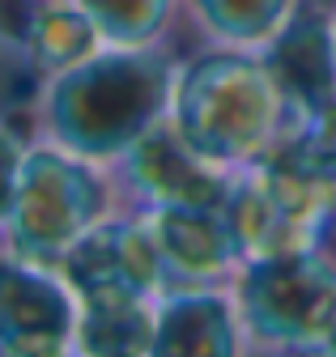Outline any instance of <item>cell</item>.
<instances>
[{
    "label": "cell",
    "mask_w": 336,
    "mask_h": 357,
    "mask_svg": "<svg viewBox=\"0 0 336 357\" xmlns=\"http://www.w3.org/2000/svg\"><path fill=\"white\" fill-rule=\"evenodd\" d=\"M34 5H47V0H34Z\"/></svg>",
    "instance_id": "18"
},
{
    "label": "cell",
    "mask_w": 336,
    "mask_h": 357,
    "mask_svg": "<svg viewBox=\"0 0 336 357\" xmlns=\"http://www.w3.org/2000/svg\"><path fill=\"white\" fill-rule=\"evenodd\" d=\"M264 60L277 73L293 115H319L336 102V30L332 5L303 0L289 22L264 43Z\"/></svg>",
    "instance_id": "8"
},
{
    "label": "cell",
    "mask_w": 336,
    "mask_h": 357,
    "mask_svg": "<svg viewBox=\"0 0 336 357\" xmlns=\"http://www.w3.org/2000/svg\"><path fill=\"white\" fill-rule=\"evenodd\" d=\"M319 353H336V319H332V328H328V336H323V349Z\"/></svg>",
    "instance_id": "16"
},
{
    "label": "cell",
    "mask_w": 336,
    "mask_h": 357,
    "mask_svg": "<svg viewBox=\"0 0 336 357\" xmlns=\"http://www.w3.org/2000/svg\"><path fill=\"white\" fill-rule=\"evenodd\" d=\"M77 294L60 268L0 251V357L72 353Z\"/></svg>",
    "instance_id": "7"
},
{
    "label": "cell",
    "mask_w": 336,
    "mask_h": 357,
    "mask_svg": "<svg viewBox=\"0 0 336 357\" xmlns=\"http://www.w3.org/2000/svg\"><path fill=\"white\" fill-rule=\"evenodd\" d=\"M153 298L90 294L77 298L72 353L90 357H153Z\"/></svg>",
    "instance_id": "11"
},
{
    "label": "cell",
    "mask_w": 336,
    "mask_h": 357,
    "mask_svg": "<svg viewBox=\"0 0 336 357\" xmlns=\"http://www.w3.org/2000/svg\"><path fill=\"white\" fill-rule=\"evenodd\" d=\"M22 158H26V141H22V132H17L9 119H0V238H5L9 213H13V196H17Z\"/></svg>",
    "instance_id": "15"
},
{
    "label": "cell",
    "mask_w": 336,
    "mask_h": 357,
    "mask_svg": "<svg viewBox=\"0 0 336 357\" xmlns=\"http://www.w3.org/2000/svg\"><path fill=\"white\" fill-rule=\"evenodd\" d=\"M332 30H336V5H332Z\"/></svg>",
    "instance_id": "17"
},
{
    "label": "cell",
    "mask_w": 336,
    "mask_h": 357,
    "mask_svg": "<svg viewBox=\"0 0 336 357\" xmlns=\"http://www.w3.org/2000/svg\"><path fill=\"white\" fill-rule=\"evenodd\" d=\"M13 43L22 47L26 64L47 81V77L72 68L77 60H86L90 52H98L102 34L77 0H47V5H34L26 13V26Z\"/></svg>",
    "instance_id": "12"
},
{
    "label": "cell",
    "mask_w": 336,
    "mask_h": 357,
    "mask_svg": "<svg viewBox=\"0 0 336 357\" xmlns=\"http://www.w3.org/2000/svg\"><path fill=\"white\" fill-rule=\"evenodd\" d=\"M293 119L289 98L260 47H204L175 73L171 123L192 153L222 170L264 158Z\"/></svg>",
    "instance_id": "2"
},
{
    "label": "cell",
    "mask_w": 336,
    "mask_h": 357,
    "mask_svg": "<svg viewBox=\"0 0 336 357\" xmlns=\"http://www.w3.org/2000/svg\"><path fill=\"white\" fill-rule=\"evenodd\" d=\"M238 306L226 285H175L153 306V357H234L243 353Z\"/></svg>",
    "instance_id": "10"
},
{
    "label": "cell",
    "mask_w": 336,
    "mask_h": 357,
    "mask_svg": "<svg viewBox=\"0 0 336 357\" xmlns=\"http://www.w3.org/2000/svg\"><path fill=\"white\" fill-rule=\"evenodd\" d=\"M111 47H166L183 0H77Z\"/></svg>",
    "instance_id": "14"
},
{
    "label": "cell",
    "mask_w": 336,
    "mask_h": 357,
    "mask_svg": "<svg viewBox=\"0 0 336 357\" xmlns=\"http://www.w3.org/2000/svg\"><path fill=\"white\" fill-rule=\"evenodd\" d=\"M0 38H5V34H0Z\"/></svg>",
    "instance_id": "19"
},
{
    "label": "cell",
    "mask_w": 336,
    "mask_h": 357,
    "mask_svg": "<svg viewBox=\"0 0 336 357\" xmlns=\"http://www.w3.org/2000/svg\"><path fill=\"white\" fill-rule=\"evenodd\" d=\"M230 294L247 349L311 353L336 319V259L328 247L243 259Z\"/></svg>",
    "instance_id": "4"
},
{
    "label": "cell",
    "mask_w": 336,
    "mask_h": 357,
    "mask_svg": "<svg viewBox=\"0 0 336 357\" xmlns=\"http://www.w3.org/2000/svg\"><path fill=\"white\" fill-rule=\"evenodd\" d=\"M115 208L158 213L171 204H226L234 170H222L188 149L171 115L153 123L141 141H132L115 162H107Z\"/></svg>",
    "instance_id": "5"
},
{
    "label": "cell",
    "mask_w": 336,
    "mask_h": 357,
    "mask_svg": "<svg viewBox=\"0 0 336 357\" xmlns=\"http://www.w3.org/2000/svg\"><path fill=\"white\" fill-rule=\"evenodd\" d=\"M60 277L68 281V289L77 298H90V294H141V298L158 302L166 289H171L149 217L128 213V208H115L102 221H94V226L64 251Z\"/></svg>",
    "instance_id": "6"
},
{
    "label": "cell",
    "mask_w": 336,
    "mask_h": 357,
    "mask_svg": "<svg viewBox=\"0 0 336 357\" xmlns=\"http://www.w3.org/2000/svg\"><path fill=\"white\" fill-rule=\"evenodd\" d=\"M107 213H115V188L107 166L38 137L26 145L0 251L60 268L64 251Z\"/></svg>",
    "instance_id": "3"
},
{
    "label": "cell",
    "mask_w": 336,
    "mask_h": 357,
    "mask_svg": "<svg viewBox=\"0 0 336 357\" xmlns=\"http://www.w3.org/2000/svg\"><path fill=\"white\" fill-rule=\"evenodd\" d=\"M162 264H166V281L175 285H226L234 281L243 247L230 230V217L222 204H171L145 213Z\"/></svg>",
    "instance_id": "9"
},
{
    "label": "cell",
    "mask_w": 336,
    "mask_h": 357,
    "mask_svg": "<svg viewBox=\"0 0 336 357\" xmlns=\"http://www.w3.org/2000/svg\"><path fill=\"white\" fill-rule=\"evenodd\" d=\"M175 73L179 64L166 47L102 43L86 60L38 85V137L107 166L171 115Z\"/></svg>",
    "instance_id": "1"
},
{
    "label": "cell",
    "mask_w": 336,
    "mask_h": 357,
    "mask_svg": "<svg viewBox=\"0 0 336 357\" xmlns=\"http://www.w3.org/2000/svg\"><path fill=\"white\" fill-rule=\"evenodd\" d=\"M303 0H183L208 47H264Z\"/></svg>",
    "instance_id": "13"
}]
</instances>
